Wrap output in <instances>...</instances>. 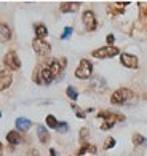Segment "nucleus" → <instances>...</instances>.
<instances>
[{"instance_id": "obj_5", "label": "nucleus", "mask_w": 147, "mask_h": 156, "mask_svg": "<svg viewBox=\"0 0 147 156\" xmlns=\"http://www.w3.org/2000/svg\"><path fill=\"white\" fill-rule=\"evenodd\" d=\"M3 64H5V67L10 69V70H19L21 69V61L18 58L16 51H8L6 53L5 59H3Z\"/></svg>"}, {"instance_id": "obj_15", "label": "nucleus", "mask_w": 147, "mask_h": 156, "mask_svg": "<svg viewBox=\"0 0 147 156\" xmlns=\"http://www.w3.org/2000/svg\"><path fill=\"white\" fill-rule=\"evenodd\" d=\"M91 88L94 91H104V88H106V81H104L101 76H96L93 80V83H91Z\"/></svg>"}, {"instance_id": "obj_28", "label": "nucleus", "mask_w": 147, "mask_h": 156, "mask_svg": "<svg viewBox=\"0 0 147 156\" xmlns=\"http://www.w3.org/2000/svg\"><path fill=\"white\" fill-rule=\"evenodd\" d=\"M50 156H58V154H56V151L53 150V148H51V150H50Z\"/></svg>"}, {"instance_id": "obj_4", "label": "nucleus", "mask_w": 147, "mask_h": 156, "mask_svg": "<svg viewBox=\"0 0 147 156\" xmlns=\"http://www.w3.org/2000/svg\"><path fill=\"white\" fill-rule=\"evenodd\" d=\"M118 53L120 51H118V48H115V46H102L99 49H94L91 54L96 59H107V58H114Z\"/></svg>"}, {"instance_id": "obj_2", "label": "nucleus", "mask_w": 147, "mask_h": 156, "mask_svg": "<svg viewBox=\"0 0 147 156\" xmlns=\"http://www.w3.org/2000/svg\"><path fill=\"white\" fill-rule=\"evenodd\" d=\"M133 97H134L133 96V91H130L127 88H122V89H117L115 93L112 94L110 102L114 105H125V104H128Z\"/></svg>"}, {"instance_id": "obj_27", "label": "nucleus", "mask_w": 147, "mask_h": 156, "mask_svg": "<svg viewBox=\"0 0 147 156\" xmlns=\"http://www.w3.org/2000/svg\"><path fill=\"white\" fill-rule=\"evenodd\" d=\"M86 134H88V129H82L80 131V139H86Z\"/></svg>"}, {"instance_id": "obj_17", "label": "nucleus", "mask_w": 147, "mask_h": 156, "mask_svg": "<svg viewBox=\"0 0 147 156\" xmlns=\"http://www.w3.org/2000/svg\"><path fill=\"white\" fill-rule=\"evenodd\" d=\"M45 121H46V126L51 127V129H56V127H58V124H59V121H58V119H56L53 115H48Z\"/></svg>"}, {"instance_id": "obj_20", "label": "nucleus", "mask_w": 147, "mask_h": 156, "mask_svg": "<svg viewBox=\"0 0 147 156\" xmlns=\"http://www.w3.org/2000/svg\"><path fill=\"white\" fill-rule=\"evenodd\" d=\"M133 144L134 145H142V144H145V139L141 136V134H134V136H133Z\"/></svg>"}, {"instance_id": "obj_13", "label": "nucleus", "mask_w": 147, "mask_h": 156, "mask_svg": "<svg viewBox=\"0 0 147 156\" xmlns=\"http://www.w3.org/2000/svg\"><path fill=\"white\" fill-rule=\"evenodd\" d=\"M31 119H27V118H18L16 119V129L21 131V132H26V131H29L31 129Z\"/></svg>"}, {"instance_id": "obj_11", "label": "nucleus", "mask_w": 147, "mask_h": 156, "mask_svg": "<svg viewBox=\"0 0 147 156\" xmlns=\"http://www.w3.org/2000/svg\"><path fill=\"white\" fill-rule=\"evenodd\" d=\"M80 8V2H62L61 3V11L62 13H74Z\"/></svg>"}, {"instance_id": "obj_18", "label": "nucleus", "mask_w": 147, "mask_h": 156, "mask_svg": "<svg viewBox=\"0 0 147 156\" xmlns=\"http://www.w3.org/2000/svg\"><path fill=\"white\" fill-rule=\"evenodd\" d=\"M88 151H90V153H96V147H94V145H83L77 154L82 156V154H85V153H88Z\"/></svg>"}, {"instance_id": "obj_19", "label": "nucleus", "mask_w": 147, "mask_h": 156, "mask_svg": "<svg viewBox=\"0 0 147 156\" xmlns=\"http://www.w3.org/2000/svg\"><path fill=\"white\" fill-rule=\"evenodd\" d=\"M66 94H67V97L71 99V101H77V99H79V93H77L75 88H72V86H69L66 89Z\"/></svg>"}, {"instance_id": "obj_25", "label": "nucleus", "mask_w": 147, "mask_h": 156, "mask_svg": "<svg viewBox=\"0 0 147 156\" xmlns=\"http://www.w3.org/2000/svg\"><path fill=\"white\" fill-rule=\"evenodd\" d=\"M27 156H40V154H39V151L35 150V148H31L29 153H27Z\"/></svg>"}, {"instance_id": "obj_12", "label": "nucleus", "mask_w": 147, "mask_h": 156, "mask_svg": "<svg viewBox=\"0 0 147 156\" xmlns=\"http://www.w3.org/2000/svg\"><path fill=\"white\" fill-rule=\"evenodd\" d=\"M6 140H8V144L11 147H15V145H19L21 142H23V137L19 136L18 131H10L8 134H6Z\"/></svg>"}, {"instance_id": "obj_9", "label": "nucleus", "mask_w": 147, "mask_h": 156, "mask_svg": "<svg viewBox=\"0 0 147 156\" xmlns=\"http://www.w3.org/2000/svg\"><path fill=\"white\" fill-rule=\"evenodd\" d=\"M13 83V75L10 72H0V91H5Z\"/></svg>"}, {"instance_id": "obj_23", "label": "nucleus", "mask_w": 147, "mask_h": 156, "mask_svg": "<svg viewBox=\"0 0 147 156\" xmlns=\"http://www.w3.org/2000/svg\"><path fill=\"white\" fill-rule=\"evenodd\" d=\"M71 34H72V27H66L64 32H62V35H61V38L62 40H67L69 37H71Z\"/></svg>"}, {"instance_id": "obj_6", "label": "nucleus", "mask_w": 147, "mask_h": 156, "mask_svg": "<svg viewBox=\"0 0 147 156\" xmlns=\"http://www.w3.org/2000/svg\"><path fill=\"white\" fill-rule=\"evenodd\" d=\"M32 48H34V51H35L39 56H46L48 53L51 51L50 43H46L45 40H40V38H35L32 41Z\"/></svg>"}, {"instance_id": "obj_8", "label": "nucleus", "mask_w": 147, "mask_h": 156, "mask_svg": "<svg viewBox=\"0 0 147 156\" xmlns=\"http://www.w3.org/2000/svg\"><path fill=\"white\" fill-rule=\"evenodd\" d=\"M120 62L123 64L125 67H128V69H136L139 66L136 56L134 54H128V53H122L120 54Z\"/></svg>"}, {"instance_id": "obj_3", "label": "nucleus", "mask_w": 147, "mask_h": 156, "mask_svg": "<svg viewBox=\"0 0 147 156\" xmlns=\"http://www.w3.org/2000/svg\"><path fill=\"white\" fill-rule=\"evenodd\" d=\"M91 75H93V64L88 59H82L79 67L75 70V76L80 78V80H86V78H90Z\"/></svg>"}, {"instance_id": "obj_1", "label": "nucleus", "mask_w": 147, "mask_h": 156, "mask_svg": "<svg viewBox=\"0 0 147 156\" xmlns=\"http://www.w3.org/2000/svg\"><path fill=\"white\" fill-rule=\"evenodd\" d=\"M66 66H67V61H66V58L51 59L50 62H48V69H50V72H51V75H53L54 80H59V78L62 76Z\"/></svg>"}, {"instance_id": "obj_29", "label": "nucleus", "mask_w": 147, "mask_h": 156, "mask_svg": "<svg viewBox=\"0 0 147 156\" xmlns=\"http://www.w3.org/2000/svg\"><path fill=\"white\" fill-rule=\"evenodd\" d=\"M2 153H3V145H2V142H0V156H2Z\"/></svg>"}, {"instance_id": "obj_7", "label": "nucleus", "mask_w": 147, "mask_h": 156, "mask_svg": "<svg viewBox=\"0 0 147 156\" xmlns=\"http://www.w3.org/2000/svg\"><path fill=\"white\" fill-rule=\"evenodd\" d=\"M83 24H85V29H86L88 32L96 30L97 23H96V16H94V13H93L91 10H86L85 13H83Z\"/></svg>"}, {"instance_id": "obj_14", "label": "nucleus", "mask_w": 147, "mask_h": 156, "mask_svg": "<svg viewBox=\"0 0 147 156\" xmlns=\"http://www.w3.org/2000/svg\"><path fill=\"white\" fill-rule=\"evenodd\" d=\"M37 136H39V140L42 144H48V140H50V134H48L46 127H43V126L37 127Z\"/></svg>"}, {"instance_id": "obj_26", "label": "nucleus", "mask_w": 147, "mask_h": 156, "mask_svg": "<svg viewBox=\"0 0 147 156\" xmlns=\"http://www.w3.org/2000/svg\"><path fill=\"white\" fill-rule=\"evenodd\" d=\"M107 43H109V46H112V43H114V41H115V37H114V35H107Z\"/></svg>"}, {"instance_id": "obj_21", "label": "nucleus", "mask_w": 147, "mask_h": 156, "mask_svg": "<svg viewBox=\"0 0 147 156\" xmlns=\"http://www.w3.org/2000/svg\"><path fill=\"white\" fill-rule=\"evenodd\" d=\"M56 131L61 132V134H64V132H67V131H69V124H67L66 121H59L58 127H56Z\"/></svg>"}, {"instance_id": "obj_30", "label": "nucleus", "mask_w": 147, "mask_h": 156, "mask_svg": "<svg viewBox=\"0 0 147 156\" xmlns=\"http://www.w3.org/2000/svg\"><path fill=\"white\" fill-rule=\"evenodd\" d=\"M0 116H2V113H0Z\"/></svg>"}, {"instance_id": "obj_22", "label": "nucleus", "mask_w": 147, "mask_h": 156, "mask_svg": "<svg viewBox=\"0 0 147 156\" xmlns=\"http://www.w3.org/2000/svg\"><path fill=\"white\" fill-rule=\"evenodd\" d=\"M114 147H115V139L114 137H109L106 140V144H104V148H106V150H110V148H114Z\"/></svg>"}, {"instance_id": "obj_16", "label": "nucleus", "mask_w": 147, "mask_h": 156, "mask_svg": "<svg viewBox=\"0 0 147 156\" xmlns=\"http://www.w3.org/2000/svg\"><path fill=\"white\" fill-rule=\"evenodd\" d=\"M35 35H37V38L43 40L46 35H48V29H46L43 24H37V26H35Z\"/></svg>"}, {"instance_id": "obj_10", "label": "nucleus", "mask_w": 147, "mask_h": 156, "mask_svg": "<svg viewBox=\"0 0 147 156\" xmlns=\"http://www.w3.org/2000/svg\"><path fill=\"white\" fill-rule=\"evenodd\" d=\"M11 40V29L6 24L0 23V43H6Z\"/></svg>"}, {"instance_id": "obj_24", "label": "nucleus", "mask_w": 147, "mask_h": 156, "mask_svg": "<svg viewBox=\"0 0 147 156\" xmlns=\"http://www.w3.org/2000/svg\"><path fill=\"white\" fill-rule=\"evenodd\" d=\"M72 107H74V110H75V115H77V116H79V118H85V113L80 112V108H77L75 105H72Z\"/></svg>"}]
</instances>
